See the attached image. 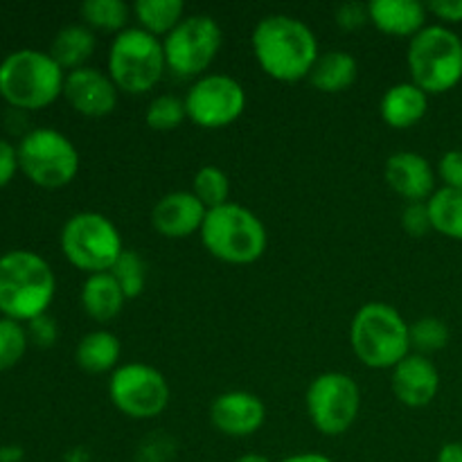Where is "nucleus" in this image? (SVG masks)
<instances>
[{"label":"nucleus","mask_w":462,"mask_h":462,"mask_svg":"<svg viewBox=\"0 0 462 462\" xmlns=\"http://www.w3.org/2000/svg\"><path fill=\"white\" fill-rule=\"evenodd\" d=\"M57 293V275L39 253L16 248L0 255V316L30 323L48 314Z\"/></svg>","instance_id":"nucleus-2"},{"label":"nucleus","mask_w":462,"mask_h":462,"mask_svg":"<svg viewBox=\"0 0 462 462\" xmlns=\"http://www.w3.org/2000/svg\"><path fill=\"white\" fill-rule=\"evenodd\" d=\"M411 81L431 95H445L462 81V39L451 27L427 25L409 41Z\"/></svg>","instance_id":"nucleus-6"},{"label":"nucleus","mask_w":462,"mask_h":462,"mask_svg":"<svg viewBox=\"0 0 462 462\" xmlns=\"http://www.w3.org/2000/svg\"><path fill=\"white\" fill-rule=\"evenodd\" d=\"M383 179L388 188L404 199L406 203L429 201L436 192L438 174L429 158L418 152H397L393 153L383 167Z\"/></svg>","instance_id":"nucleus-17"},{"label":"nucleus","mask_w":462,"mask_h":462,"mask_svg":"<svg viewBox=\"0 0 462 462\" xmlns=\"http://www.w3.org/2000/svg\"><path fill=\"white\" fill-rule=\"evenodd\" d=\"M25 449L21 445H0V462H23Z\"/></svg>","instance_id":"nucleus-41"},{"label":"nucleus","mask_w":462,"mask_h":462,"mask_svg":"<svg viewBox=\"0 0 462 462\" xmlns=\"http://www.w3.org/2000/svg\"><path fill=\"white\" fill-rule=\"evenodd\" d=\"M438 179L442 180V188L462 189V152L460 149H449L440 156L436 167Z\"/></svg>","instance_id":"nucleus-34"},{"label":"nucleus","mask_w":462,"mask_h":462,"mask_svg":"<svg viewBox=\"0 0 462 462\" xmlns=\"http://www.w3.org/2000/svg\"><path fill=\"white\" fill-rule=\"evenodd\" d=\"M370 23L368 5L364 3H343L337 7V25L347 32L361 30Z\"/></svg>","instance_id":"nucleus-36"},{"label":"nucleus","mask_w":462,"mask_h":462,"mask_svg":"<svg viewBox=\"0 0 462 462\" xmlns=\"http://www.w3.org/2000/svg\"><path fill=\"white\" fill-rule=\"evenodd\" d=\"M25 329H27V338H30V343H34L36 347H43V350L52 347L59 338L57 320H54L50 314H43L39 316V319L25 323Z\"/></svg>","instance_id":"nucleus-35"},{"label":"nucleus","mask_w":462,"mask_h":462,"mask_svg":"<svg viewBox=\"0 0 462 462\" xmlns=\"http://www.w3.org/2000/svg\"><path fill=\"white\" fill-rule=\"evenodd\" d=\"M108 273L116 278V282L120 284L122 293H125L126 300H134V298L143 296L144 287H147V264H144L143 257L138 255L131 248H125L122 255L117 257V262L113 264V269Z\"/></svg>","instance_id":"nucleus-30"},{"label":"nucleus","mask_w":462,"mask_h":462,"mask_svg":"<svg viewBox=\"0 0 462 462\" xmlns=\"http://www.w3.org/2000/svg\"><path fill=\"white\" fill-rule=\"evenodd\" d=\"M427 9L440 21V25L449 27L462 23V0H431Z\"/></svg>","instance_id":"nucleus-38"},{"label":"nucleus","mask_w":462,"mask_h":462,"mask_svg":"<svg viewBox=\"0 0 462 462\" xmlns=\"http://www.w3.org/2000/svg\"><path fill=\"white\" fill-rule=\"evenodd\" d=\"M16 171H21V167H18L16 144L0 138V189L7 188V185L12 183Z\"/></svg>","instance_id":"nucleus-37"},{"label":"nucleus","mask_w":462,"mask_h":462,"mask_svg":"<svg viewBox=\"0 0 462 462\" xmlns=\"http://www.w3.org/2000/svg\"><path fill=\"white\" fill-rule=\"evenodd\" d=\"M27 346H30V338H27L25 325L0 316V373L21 364Z\"/></svg>","instance_id":"nucleus-32"},{"label":"nucleus","mask_w":462,"mask_h":462,"mask_svg":"<svg viewBox=\"0 0 462 462\" xmlns=\"http://www.w3.org/2000/svg\"><path fill=\"white\" fill-rule=\"evenodd\" d=\"M208 208L194 197L192 189H174L156 201L152 226L165 239H188L201 233Z\"/></svg>","instance_id":"nucleus-16"},{"label":"nucleus","mask_w":462,"mask_h":462,"mask_svg":"<svg viewBox=\"0 0 462 462\" xmlns=\"http://www.w3.org/2000/svg\"><path fill=\"white\" fill-rule=\"evenodd\" d=\"M359 77V61L347 50H329L319 57L310 75V84L328 95L343 93Z\"/></svg>","instance_id":"nucleus-23"},{"label":"nucleus","mask_w":462,"mask_h":462,"mask_svg":"<svg viewBox=\"0 0 462 462\" xmlns=\"http://www.w3.org/2000/svg\"><path fill=\"white\" fill-rule=\"evenodd\" d=\"M183 102L192 125L201 129H226L246 111V90L235 77L208 72L192 81Z\"/></svg>","instance_id":"nucleus-13"},{"label":"nucleus","mask_w":462,"mask_h":462,"mask_svg":"<svg viewBox=\"0 0 462 462\" xmlns=\"http://www.w3.org/2000/svg\"><path fill=\"white\" fill-rule=\"evenodd\" d=\"M199 237L215 260L233 266L255 264L269 246L264 221L246 206L233 201L208 210Z\"/></svg>","instance_id":"nucleus-5"},{"label":"nucleus","mask_w":462,"mask_h":462,"mask_svg":"<svg viewBox=\"0 0 462 462\" xmlns=\"http://www.w3.org/2000/svg\"><path fill=\"white\" fill-rule=\"evenodd\" d=\"M81 310L88 319L95 323H108V320L117 319L120 311L125 310V293H122L120 284L116 282L111 273H93L86 275L84 284H81Z\"/></svg>","instance_id":"nucleus-21"},{"label":"nucleus","mask_w":462,"mask_h":462,"mask_svg":"<svg viewBox=\"0 0 462 462\" xmlns=\"http://www.w3.org/2000/svg\"><path fill=\"white\" fill-rule=\"evenodd\" d=\"M391 388L397 402L409 409H424L431 404L440 391V373L431 356L411 352L404 361L391 370Z\"/></svg>","instance_id":"nucleus-18"},{"label":"nucleus","mask_w":462,"mask_h":462,"mask_svg":"<svg viewBox=\"0 0 462 462\" xmlns=\"http://www.w3.org/2000/svg\"><path fill=\"white\" fill-rule=\"evenodd\" d=\"M61 97L79 116L106 117L116 111L120 90L113 84L108 72L93 66H84L72 72H66Z\"/></svg>","instance_id":"nucleus-14"},{"label":"nucleus","mask_w":462,"mask_h":462,"mask_svg":"<svg viewBox=\"0 0 462 462\" xmlns=\"http://www.w3.org/2000/svg\"><path fill=\"white\" fill-rule=\"evenodd\" d=\"M63 81L66 70L43 50H14L0 61V97L16 111L54 104L63 95Z\"/></svg>","instance_id":"nucleus-4"},{"label":"nucleus","mask_w":462,"mask_h":462,"mask_svg":"<svg viewBox=\"0 0 462 462\" xmlns=\"http://www.w3.org/2000/svg\"><path fill=\"white\" fill-rule=\"evenodd\" d=\"M449 328H447L445 320L436 319V316H422L415 323H411V350L415 355H436L449 346Z\"/></svg>","instance_id":"nucleus-29"},{"label":"nucleus","mask_w":462,"mask_h":462,"mask_svg":"<svg viewBox=\"0 0 462 462\" xmlns=\"http://www.w3.org/2000/svg\"><path fill=\"white\" fill-rule=\"evenodd\" d=\"M131 9L140 30L161 41L185 18V5L180 0H135Z\"/></svg>","instance_id":"nucleus-25"},{"label":"nucleus","mask_w":462,"mask_h":462,"mask_svg":"<svg viewBox=\"0 0 462 462\" xmlns=\"http://www.w3.org/2000/svg\"><path fill=\"white\" fill-rule=\"evenodd\" d=\"M311 424L328 438L343 436L355 427L361 411V388L350 374L329 370L311 379L305 393Z\"/></svg>","instance_id":"nucleus-11"},{"label":"nucleus","mask_w":462,"mask_h":462,"mask_svg":"<svg viewBox=\"0 0 462 462\" xmlns=\"http://www.w3.org/2000/svg\"><path fill=\"white\" fill-rule=\"evenodd\" d=\"M81 21L93 32H111L120 34L129 27L134 9L122 0H86L79 7Z\"/></svg>","instance_id":"nucleus-27"},{"label":"nucleus","mask_w":462,"mask_h":462,"mask_svg":"<svg viewBox=\"0 0 462 462\" xmlns=\"http://www.w3.org/2000/svg\"><path fill=\"white\" fill-rule=\"evenodd\" d=\"M224 45V32L210 14H189L162 39L167 70L180 79L208 75Z\"/></svg>","instance_id":"nucleus-10"},{"label":"nucleus","mask_w":462,"mask_h":462,"mask_svg":"<svg viewBox=\"0 0 462 462\" xmlns=\"http://www.w3.org/2000/svg\"><path fill=\"white\" fill-rule=\"evenodd\" d=\"M171 456V447L162 445V440H147L140 445L138 462H167Z\"/></svg>","instance_id":"nucleus-39"},{"label":"nucleus","mask_w":462,"mask_h":462,"mask_svg":"<svg viewBox=\"0 0 462 462\" xmlns=\"http://www.w3.org/2000/svg\"><path fill=\"white\" fill-rule=\"evenodd\" d=\"M185 120H188L185 102L176 95H156L144 111V122L149 129L161 131V134L179 129Z\"/></svg>","instance_id":"nucleus-31"},{"label":"nucleus","mask_w":462,"mask_h":462,"mask_svg":"<svg viewBox=\"0 0 462 462\" xmlns=\"http://www.w3.org/2000/svg\"><path fill=\"white\" fill-rule=\"evenodd\" d=\"M370 23L388 36L413 39L427 27L429 9L418 0H373L368 3Z\"/></svg>","instance_id":"nucleus-19"},{"label":"nucleus","mask_w":462,"mask_h":462,"mask_svg":"<svg viewBox=\"0 0 462 462\" xmlns=\"http://www.w3.org/2000/svg\"><path fill=\"white\" fill-rule=\"evenodd\" d=\"M429 111V95L413 81H400L383 93L379 116L391 129L404 131L420 125Z\"/></svg>","instance_id":"nucleus-20"},{"label":"nucleus","mask_w":462,"mask_h":462,"mask_svg":"<svg viewBox=\"0 0 462 462\" xmlns=\"http://www.w3.org/2000/svg\"><path fill=\"white\" fill-rule=\"evenodd\" d=\"M97 48V36L84 23H72V25L61 27L50 45V54L54 61L66 72L77 70V68L88 66V59Z\"/></svg>","instance_id":"nucleus-24"},{"label":"nucleus","mask_w":462,"mask_h":462,"mask_svg":"<svg viewBox=\"0 0 462 462\" xmlns=\"http://www.w3.org/2000/svg\"><path fill=\"white\" fill-rule=\"evenodd\" d=\"M63 257L86 275L106 273L125 251L117 226L106 215L84 210L72 215L59 235Z\"/></svg>","instance_id":"nucleus-9"},{"label":"nucleus","mask_w":462,"mask_h":462,"mask_svg":"<svg viewBox=\"0 0 462 462\" xmlns=\"http://www.w3.org/2000/svg\"><path fill=\"white\" fill-rule=\"evenodd\" d=\"M402 228L411 237H424L433 230L431 215H429L427 201L420 203H406L404 212H402Z\"/></svg>","instance_id":"nucleus-33"},{"label":"nucleus","mask_w":462,"mask_h":462,"mask_svg":"<svg viewBox=\"0 0 462 462\" xmlns=\"http://www.w3.org/2000/svg\"><path fill=\"white\" fill-rule=\"evenodd\" d=\"M108 397L122 415L131 420H153L170 404V383L165 374L149 364H122L108 379Z\"/></svg>","instance_id":"nucleus-12"},{"label":"nucleus","mask_w":462,"mask_h":462,"mask_svg":"<svg viewBox=\"0 0 462 462\" xmlns=\"http://www.w3.org/2000/svg\"><path fill=\"white\" fill-rule=\"evenodd\" d=\"M68 462H90L88 460V454H86L84 449H72L70 454L66 456Z\"/></svg>","instance_id":"nucleus-43"},{"label":"nucleus","mask_w":462,"mask_h":462,"mask_svg":"<svg viewBox=\"0 0 462 462\" xmlns=\"http://www.w3.org/2000/svg\"><path fill=\"white\" fill-rule=\"evenodd\" d=\"M192 192L208 210L230 203V179L221 167L203 165L192 179Z\"/></svg>","instance_id":"nucleus-28"},{"label":"nucleus","mask_w":462,"mask_h":462,"mask_svg":"<svg viewBox=\"0 0 462 462\" xmlns=\"http://www.w3.org/2000/svg\"><path fill=\"white\" fill-rule=\"evenodd\" d=\"M106 72L120 93H149L161 84L162 75L167 72L162 41L140 30L138 25L126 27L125 32L113 36Z\"/></svg>","instance_id":"nucleus-7"},{"label":"nucleus","mask_w":462,"mask_h":462,"mask_svg":"<svg viewBox=\"0 0 462 462\" xmlns=\"http://www.w3.org/2000/svg\"><path fill=\"white\" fill-rule=\"evenodd\" d=\"M251 48L257 66L280 84L310 79L320 50L314 30L289 14H269L255 25Z\"/></svg>","instance_id":"nucleus-1"},{"label":"nucleus","mask_w":462,"mask_h":462,"mask_svg":"<svg viewBox=\"0 0 462 462\" xmlns=\"http://www.w3.org/2000/svg\"><path fill=\"white\" fill-rule=\"evenodd\" d=\"M350 347L373 370H393L411 355V323L388 302H365L350 323Z\"/></svg>","instance_id":"nucleus-3"},{"label":"nucleus","mask_w":462,"mask_h":462,"mask_svg":"<svg viewBox=\"0 0 462 462\" xmlns=\"http://www.w3.org/2000/svg\"><path fill=\"white\" fill-rule=\"evenodd\" d=\"M18 167L30 183L43 189H61L79 174L75 143L52 126L25 131L16 144Z\"/></svg>","instance_id":"nucleus-8"},{"label":"nucleus","mask_w":462,"mask_h":462,"mask_svg":"<svg viewBox=\"0 0 462 462\" xmlns=\"http://www.w3.org/2000/svg\"><path fill=\"white\" fill-rule=\"evenodd\" d=\"M427 206L433 230L442 237L462 242V189L438 188Z\"/></svg>","instance_id":"nucleus-26"},{"label":"nucleus","mask_w":462,"mask_h":462,"mask_svg":"<svg viewBox=\"0 0 462 462\" xmlns=\"http://www.w3.org/2000/svg\"><path fill=\"white\" fill-rule=\"evenodd\" d=\"M438 462H462V442H447L438 451Z\"/></svg>","instance_id":"nucleus-40"},{"label":"nucleus","mask_w":462,"mask_h":462,"mask_svg":"<svg viewBox=\"0 0 462 462\" xmlns=\"http://www.w3.org/2000/svg\"><path fill=\"white\" fill-rule=\"evenodd\" d=\"M122 359V343L108 329H93L84 334L77 343L75 361L84 373L90 374H106L116 373L120 368Z\"/></svg>","instance_id":"nucleus-22"},{"label":"nucleus","mask_w":462,"mask_h":462,"mask_svg":"<svg viewBox=\"0 0 462 462\" xmlns=\"http://www.w3.org/2000/svg\"><path fill=\"white\" fill-rule=\"evenodd\" d=\"M280 462H337V460H332L325 454H319V451H302V454L287 456V458Z\"/></svg>","instance_id":"nucleus-42"},{"label":"nucleus","mask_w":462,"mask_h":462,"mask_svg":"<svg viewBox=\"0 0 462 462\" xmlns=\"http://www.w3.org/2000/svg\"><path fill=\"white\" fill-rule=\"evenodd\" d=\"M210 422L228 438H251L266 422V404L248 391H226L210 404Z\"/></svg>","instance_id":"nucleus-15"},{"label":"nucleus","mask_w":462,"mask_h":462,"mask_svg":"<svg viewBox=\"0 0 462 462\" xmlns=\"http://www.w3.org/2000/svg\"><path fill=\"white\" fill-rule=\"evenodd\" d=\"M235 462H271V460L262 454H244V456H239Z\"/></svg>","instance_id":"nucleus-44"}]
</instances>
